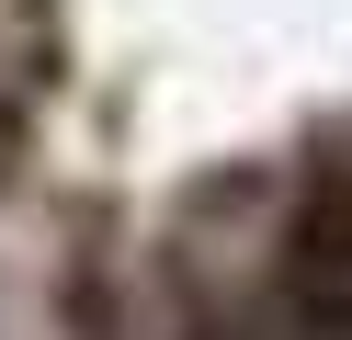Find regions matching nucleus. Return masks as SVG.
Segmentation results:
<instances>
[{
    "label": "nucleus",
    "mask_w": 352,
    "mask_h": 340,
    "mask_svg": "<svg viewBox=\"0 0 352 340\" xmlns=\"http://www.w3.org/2000/svg\"><path fill=\"white\" fill-rule=\"evenodd\" d=\"M284 295L307 340H352V170H318L284 238Z\"/></svg>",
    "instance_id": "nucleus-1"
},
{
    "label": "nucleus",
    "mask_w": 352,
    "mask_h": 340,
    "mask_svg": "<svg viewBox=\"0 0 352 340\" xmlns=\"http://www.w3.org/2000/svg\"><path fill=\"white\" fill-rule=\"evenodd\" d=\"M216 340H250V329H216Z\"/></svg>",
    "instance_id": "nucleus-2"
}]
</instances>
